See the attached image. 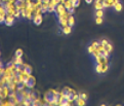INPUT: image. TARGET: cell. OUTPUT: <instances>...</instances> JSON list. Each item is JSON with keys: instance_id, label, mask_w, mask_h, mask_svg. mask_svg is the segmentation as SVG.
<instances>
[{"instance_id": "cell-13", "label": "cell", "mask_w": 124, "mask_h": 106, "mask_svg": "<svg viewBox=\"0 0 124 106\" xmlns=\"http://www.w3.org/2000/svg\"><path fill=\"white\" fill-rule=\"evenodd\" d=\"M95 17H100L103 18L104 17V10L103 9H98L95 11Z\"/></svg>"}, {"instance_id": "cell-2", "label": "cell", "mask_w": 124, "mask_h": 106, "mask_svg": "<svg viewBox=\"0 0 124 106\" xmlns=\"http://www.w3.org/2000/svg\"><path fill=\"white\" fill-rule=\"evenodd\" d=\"M13 22H14V16H12V14H6L4 24L6 26H12Z\"/></svg>"}, {"instance_id": "cell-7", "label": "cell", "mask_w": 124, "mask_h": 106, "mask_svg": "<svg viewBox=\"0 0 124 106\" xmlns=\"http://www.w3.org/2000/svg\"><path fill=\"white\" fill-rule=\"evenodd\" d=\"M68 25L71 26V27H73V26L75 25V19H74V17H73L72 14L68 18Z\"/></svg>"}, {"instance_id": "cell-11", "label": "cell", "mask_w": 124, "mask_h": 106, "mask_svg": "<svg viewBox=\"0 0 124 106\" xmlns=\"http://www.w3.org/2000/svg\"><path fill=\"white\" fill-rule=\"evenodd\" d=\"M94 7H95V10H98V9H104L103 2H98V1H95V3H94Z\"/></svg>"}, {"instance_id": "cell-14", "label": "cell", "mask_w": 124, "mask_h": 106, "mask_svg": "<svg viewBox=\"0 0 124 106\" xmlns=\"http://www.w3.org/2000/svg\"><path fill=\"white\" fill-rule=\"evenodd\" d=\"M14 56L15 57H22L23 56V51L21 50V48H19V50H17V52H15Z\"/></svg>"}, {"instance_id": "cell-18", "label": "cell", "mask_w": 124, "mask_h": 106, "mask_svg": "<svg viewBox=\"0 0 124 106\" xmlns=\"http://www.w3.org/2000/svg\"><path fill=\"white\" fill-rule=\"evenodd\" d=\"M95 51V47L93 46V45H90V46H88V53H89V54H92V53H93Z\"/></svg>"}, {"instance_id": "cell-20", "label": "cell", "mask_w": 124, "mask_h": 106, "mask_svg": "<svg viewBox=\"0 0 124 106\" xmlns=\"http://www.w3.org/2000/svg\"><path fill=\"white\" fill-rule=\"evenodd\" d=\"M108 69H109V65H108V64H104V66H103V73L107 72Z\"/></svg>"}, {"instance_id": "cell-15", "label": "cell", "mask_w": 124, "mask_h": 106, "mask_svg": "<svg viewBox=\"0 0 124 106\" xmlns=\"http://www.w3.org/2000/svg\"><path fill=\"white\" fill-rule=\"evenodd\" d=\"M95 23L98 25H100L103 23V18H100V17H95Z\"/></svg>"}, {"instance_id": "cell-4", "label": "cell", "mask_w": 124, "mask_h": 106, "mask_svg": "<svg viewBox=\"0 0 124 106\" xmlns=\"http://www.w3.org/2000/svg\"><path fill=\"white\" fill-rule=\"evenodd\" d=\"M62 32H63L65 35H68V34H70L72 32V27L69 26V25L65 26V27H62Z\"/></svg>"}, {"instance_id": "cell-22", "label": "cell", "mask_w": 124, "mask_h": 106, "mask_svg": "<svg viewBox=\"0 0 124 106\" xmlns=\"http://www.w3.org/2000/svg\"><path fill=\"white\" fill-rule=\"evenodd\" d=\"M79 97L83 98L84 100H87V95H86V94H84V93H82V94H79Z\"/></svg>"}, {"instance_id": "cell-24", "label": "cell", "mask_w": 124, "mask_h": 106, "mask_svg": "<svg viewBox=\"0 0 124 106\" xmlns=\"http://www.w3.org/2000/svg\"><path fill=\"white\" fill-rule=\"evenodd\" d=\"M99 44H100V42H99V41H93V42H92V45H93L94 47H98Z\"/></svg>"}, {"instance_id": "cell-3", "label": "cell", "mask_w": 124, "mask_h": 106, "mask_svg": "<svg viewBox=\"0 0 124 106\" xmlns=\"http://www.w3.org/2000/svg\"><path fill=\"white\" fill-rule=\"evenodd\" d=\"M32 21L36 26H40L42 24V21H43V18H42L41 14H35Z\"/></svg>"}, {"instance_id": "cell-9", "label": "cell", "mask_w": 124, "mask_h": 106, "mask_svg": "<svg viewBox=\"0 0 124 106\" xmlns=\"http://www.w3.org/2000/svg\"><path fill=\"white\" fill-rule=\"evenodd\" d=\"M103 66H104V64L102 63H99V64H96V66H95V71L98 73H103Z\"/></svg>"}, {"instance_id": "cell-25", "label": "cell", "mask_w": 124, "mask_h": 106, "mask_svg": "<svg viewBox=\"0 0 124 106\" xmlns=\"http://www.w3.org/2000/svg\"><path fill=\"white\" fill-rule=\"evenodd\" d=\"M92 1H93V0H85V2L88 3V4H90V3H91Z\"/></svg>"}, {"instance_id": "cell-16", "label": "cell", "mask_w": 124, "mask_h": 106, "mask_svg": "<svg viewBox=\"0 0 124 106\" xmlns=\"http://www.w3.org/2000/svg\"><path fill=\"white\" fill-rule=\"evenodd\" d=\"M80 3H81V1L80 0H76V1H74V2H72V5H73V7H78L79 5H80Z\"/></svg>"}, {"instance_id": "cell-12", "label": "cell", "mask_w": 124, "mask_h": 106, "mask_svg": "<svg viewBox=\"0 0 124 106\" xmlns=\"http://www.w3.org/2000/svg\"><path fill=\"white\" fill-rule=\"evenodd\" d=\"M106 50V47L104 46V45H102V44H99L98 47H95V51L98 52V53H99V54H103V52Z\"/></svg>"}, {"instance_id": "cell-1", "label": "cell", "mask_w": 124, "mask_h": 106, "mask_svg": "<svg viewBox=\"0 0 124 106\" xmlns=\"http://www.w3.org/2000/svg\"><path fill=\"white\" fill-rule=\"evenodd\" d=\"M35 84H36V79H35L34 76H31L29 77L28 79V81H27V84H26V88H28V89H33L34 86H35Z\"/></svg>"}, {"instance_id": "cell-17", "label": "cell", "mask_w": 124, "mask_h": 106, "mask_svg": "<svg viewBox=\"0 0 124 106\" xmlns=\"http://www.w3.org/2000/svg\"><path fill=\"white\" fill-rule=\"evenodd\" d=\"M106 48H107L108 51H109L110 54H111L112 52H113V46H112V44H111V43H108V44L106 45Z\"/></svg>"}, {"instance_id": "cell-6", "label": "cell", "mask_w": 124, "mask_h": 106, "mask_svg": "<svg viewBox=\"0 0 124 106\" xmlns=\"http://www.w3.org/2000/svg\"><path fill=\"white\" fill-rule=\"evenodd\" d=\"M25 74H28V75H32V68H31V66L29 65H26L24 71H23Z\"/></svg>"}, {"instance_id": "cell-5", "label": "cell", "mask_w": 124, "mask_h": 106, "mask_svg": "<svg viewBox=\"0 0 124 106\" xmlns=\"http://www.w3.org/2000/svg\"><path fill=\"white\" fill-rule=\"evenodd\" d=\"M75 103H76L77 105H80V106H84V105H86V100H84L83 98L79 97L78 99H77V100L75 101Z\"/></svg>"}, {"instance_id": "cell-8", "label": "cell", "mask_w": 124, "mask_h": 106, "mask_svg": "<svg viewBox=\"0 0 124 106\" xmlns=\"http://www.w3.org/2000/svg\"><path fill=\"white\" fill-rule=\"evenodd\" d=\"M113 7H114V9H115L116 11H118V13H119V11H121V10L123 9V5H122L120 2H117Z\"/></svg>"}, {"instance_id": "cell-19", "label": "cell", "mask_w": 124, "mask_h": 106, "mask_svg": "<svg viewBox=\"0 0 124 106\" xmlns=\"http://www.w3.org/2000/svg\"><path fill=\"white\" fill-rule=\"evenodd\" d=\"M109 55H110V53H109V51H108L107 48L103 52V54H102V56H103V57H108V58H109Z\"/></svg>"}, {"instance_id": "cell-23", "label": "cell", "mask_w": 124, "mask_h": 106, "mask_svg": "<svg viewBox=\"0 0 124 106\" xmlns=\"http://www.w3.org/2000/svg\"><path fill=\"white\" fill-rule=\"evenodd\" d=\"M79 98V94H76V93H74V95H73V100L74 101H76L77 99Z\"/></svg>"}, {"instance_id": "cell-26", "label": "cell", "mask_w": 124, "mask_h": 106, "mask_svg": "<svg viewBox=\"0 0 124 106\" xmlns=\"http://www.w3.org/2000/svg\"><path fill=\"white\" fill-rule=\"evenodd\" d=\"M95 1H98V2H102L103 0H95Z\"/></svg>"}, {"instance_id": "cell-10", "label": "cell", "mask_w": 124, "mask_h": 106, "mask_svg": "<svg viewBox=\"0 0 124 106\" xmlns=\"http://www.w3.org/2000/svg\"><path fill=\"white\" fill-rule=\"evenodd\" d=\"M64 6L66 7V9H67V10H69L70 8H72V7H73L72 2L70 1V0H66L65 3H64Z\"/></svg>"}, {"instance_id": "cell-21", "label": "cell", "mask_w": 124, "mask_h": 106, "mask_svg": "<svg viewBox=\"0 0 124 106\" xmlns=\"http://www.w3.org/2000/svg\"><path fill=\"white\" fill-rule=\"evenodd\" d=\"M108 43H109V42H108V40H107V39H103L102 41H100V44H102V45H104L105 47H106V45H107Z\"/></svg>"}, {"instance_id": "cell-27", "label": "cell", "mask_w": 124, "mask_h": 106, "mask_svg": "<svg viewBox=\"0 0 124 106\" xmlns=\"http://www.w3.org/2000/svg\"><path fill=\"white\" fill-rule=\"evenodd\" d=\"M118 1H119V0H118Z\"/></svg>"}]
</instances>
